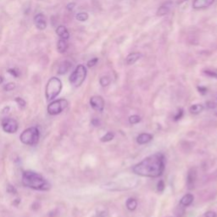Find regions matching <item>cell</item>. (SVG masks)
Wrapping results in <instances>:
<instances>
[{"mask_svg": "<svg viewBox=\"0 0 217 217\" xmlns=\"http://www.w3.org/2000/svg\"><path fill=\"white\" fill-rule=\"evenodd\" d=\"M133 172L144 177H159L165 170V159L161 154H155L133 166Z\"/></svg>", "mask_w": 217, "mask_h": 217, "instance_id": "1", "label": "cell"}, {"mask_svg": "<svg viewBox=\"0 0 217 217\" xmlns=\"http://www.w3.org/2000/svg\"><path fill=\"white\" fill-rule=\"evenodd\" d=\"M22 183L27 188L39 191H48L51 188L49 182L43 176L32 170H26L23 172Z\"/></svg>", "mask_w": 217, "mask_h": 217, "instance_id": "2", "label": "cell"}, {"mask_svg": "<svg viewBox=\"0 0 217 217\" xmlns=\"http://www.w3.org/2000/svg\"><path fill=\"white\" fill-rule=\"evenodd\" d=\"M62 90V82L58 77H51L46 86V99L48 101L54 99Z\"/></svg>", "mask_w": 217, "mask_h": 217, "instance_id": "3", "label": "cell"}, {"mask_svg": "<svg viewBox=\"0 0 217 217\" xmlns=\"http://www.w3.org/2000/svg\"><path fill=\"white\" fill-rule=\"evenodd\" d=\"M39 137H40V133H39L38 129L33 126V127L26 129L21 134L20 139L22 144L29 145V146H33L38 143Z\"/></svg>", "mask_w": 217, "mask_h": 217, "instance_id": "4", "label": "cell"}, {"mask_svg": "<svg viewBox=\"0 0 217 217\" xmlns=\"http://www.w3.org/2000/svg\"><path fill=\"white\" fill-rule=\"evenodd\" d=\"M87 77V68L83 65H78L69 77L70 84L75 88L80 87Z\"/></svg>", "mask_w": 217, "mask_h": 217, "instance_id": "5", "label": "cell"}, {"mask_svg": "<svg viewBox=\"0 0 217 217\" xmlns=\"http://www.w3.org/2000/svg\"><path fill=\"white\" fill-rule=\"evenodd\" d=\"M68 106V101L65 99L55 100L49 103L48 106V113L51 115L60 114L63 110H65Z\"/></svg>", "mask_w": 217, "mask_h": 217, "instance_id": "6", "label": "cell"}, {"mask_svg": "<svg viewBox=\"0 0 217 217\" xmlns=\"http://www.w3.org/2000/svg\"><path fill=\"white\" fill-rule=\"evenodd\" d=\"M2 128L5 133H15L18 130V123L13 118H4L1 122Z\"/></svg>", "mask_w": 217, "mask_h": 217, "instance_id": "7", "label": "cell"}, {"mask_svg": "<svg viewBox=\"0 0 217 217\" xmlns=\"http://www.w3.org/2000/svg\"><path fill=\"white\" fill-rule=\"evenodd\" d=\"M90 104L94 110L102 112L104 108V100L101 96H92L90 99Z\"/></svg>", "mask_w": 217, "mask_h": 217, "instance_id": "8", "label": "cell"}, {"mask_svg": "<svg viewBox=\"0 0 217 217\" xmlns=\"http://www.w3.org/2000/svg\"><path fill=\"white\" fill-rule=\"evenodd\" d=\"M34 24L38 30H43L46 29L47 27V19L43 14L39 13L34 16Z\"/></svg>", "mask_w": 217, "mask_h": 217, "instance_id": "9", "label": "cell"}, {"mask_svg": "<svg viewBox=\"0 0 217 217\" xmlns=\"http://www.w3.org/2000/svg\"><path fill=\"white\" fill-rule=\"evenodd\" d=\"M197 178V171L196 169L192 168L188 170V176H187V185L188 189H193L194 188L195 181Z\"/></svg>", "mask_w": 217, "mask_h": 217, "instance_id": "10", "label": "cell"}, {"mask_svg": "<svg viewBox=\"0 0 217 217\" xmlns=\"http://www.w3.org/2000/svg\"><path fill=\"white\" fill-rule=\"evenodd\" d=\"M215 2V0H193V7L195 9H201L210 7Z\"/></svg>", "mask_w": 217, "mask_h": 217, "instance_id": "11", "label": "cell"}, {"mask_svg": "<svg viewBox=\"0 0 217 217\" xmlns=\"http://www.w3.org/2000/svg\"><path fill=\"white\" fill-rule=\"evenodd\" d=\"M55 32L56 34H57L60 38H62V39L67 40V39H69V37H70V33H69L68 30H67L65 26H63V25L58 26V27L56 28Z\"/></svg>", "mask_w": 217, "mask_h": 217, "instance_id": "12", "label": "cell"}, {"mask_svg": "<svg viewBox=\"0 0 217 217\" xmlns=\"http://www.w3.org/2000/svg\"><path fill=\"white\" fill-rule=\"evenodd\" d=\"M141 57H142V54L138 53V52L129 54L128 55L126 56V58H125V63L128 65H132L133 64H135Z\"/></svg>", "mask_w": 217, "mask_h": 217, "instance_id": "13", "label": "cell"}, {"mask_svg": "<svg viewBox=\"0 0 217 217\" xmlns=\"http://www.w3.org/2000/svg\"><path fill=\"white\" fill-rule=\"evenodd\" d=\"M153 139V136L149 133H142L137 137V142L138 144H146Z\"/></svg>", "mask_w": 217, "mask_h": 217, "instance_id": "14", "label": "cell"}, {"mask_svg": "<svg viewBox=\"0 0 217 217\" xmlns=\"http://www.w3.org/2000/svg\"><path fill=\"white\" fill-rule=\"evenodd\" d=\"M171 8V2H167L166 4H164L162 6L159 8L157 10V15L159 16H162V15H167L170 10Z\"/></svg>", "mask_w": 217, "mask_h": 217, "instance_id": "15", "label": "cell"}, {"mask_svg": "<svg viewBox=\"0 0 217 217\" xmlns=\"http://www.w3.org/2000/svg\"><path fill=\"white\" fill-rule=\"evenodd\" d=\"M70 67H71V63L70 61H67V60L63 61L59 67L58 74L59 75H65V74H66L70 69Z\"/></svg>", "mask_w": 217, "mask_h": 217, "instance_id": "16", "label": "cell"}, {"mask_svg": "<svg viewBox=\"0 0 217 217\" xmlns=\"http://www.w3.org/2000/svg\"><path fill=\"white\" fill-rule=\"evenodd\" d=\"M68 49V43H67V41L65 39L60 38L58 43H57V50L60 54H64L65 53L66 50Z\"/></svg>", "mask_w": 217, "mask_h": 217, "instance_id": "17", "label": "cell"}, {"mask_svg": "<svg viewBox=\"0 0 217 217\" xmlns=\"http://www.w3.org/2000/svg\"><path fill=\"white\" fill-rule=\"evenodd\" d=\"M193 199H194L193 195L190 194V193L184 195L183 197L181 198V199L180 204L182 206H185V207H188V206L190 205L192 203H193Z\"/></svg>", "mask_w": 217, "mask_h": 217, "instance_id": "18", "label": "cell"}, {"mask_svg": "<svg viewBox=\"0 0 217 217\" xmlns=\"http://www.w3.org/2000/svg\"><path fill=\"white\" fill-rule=\"evenodd\" d=\"M125 206H126V208H127L129 210L133 211V210H136L137 207V200L135 199L130 198V199H128L127 200H126V202H125Z\"/></svg>", "mask_w": 217, "mask_h": 217, "instance_id": "19", "label": "cell"}, {"mask_svg": "<svg viewBox=\"0 0 217 217\" xmlns=\"http://www.w3.org/2000/svg\"><path fill=\"white\" fill-rule=\"evenodd\" d=\"M204 110V106L202 104H199V103H196V104H193L190 107V112L192 114H198L199 113H201Z\"/></svg>", "mask_w": 217, "mask_h": 217, "instance_id": "20", "label": "cell"}, {"mask_svg": "<svg viewBox=\"0 0 217 217\" xmlns=\"http://www.w3.org/2000/svg\"><path fill=\"white\" fill-rule=\"evenodd\" d=\"M76 19L79 21H86L88 20V14L86 12H80L76 15Z\"/></svg>", "mask_w": 217, "mask_h": 217, "instance_id": "21", "label": "cell"}, {"mask_svg": "<svg viewBox=\"0 0 217 217\" xmlns=\"http://www.w3.org/2000/svg\"><path fill=\"white\" fill-rule=\"evenodd\" d=\"M110 78L109 77H107V76H104V77H102L100 78L99 83L103 88H105V87L110 84Z\"/></svg>", "mask_w": 217, "mask_h": 217, "instance_id": "22", "label": "cell"}, {"mask_svg": "<svg viewBox=\"0 0 217 217\" xmlns=\"http://www.w3.org/2000/svg\"><path fill=\"white\" fill-rule=\"evenodd\" d=\"M114 134L113 133H107L104 136H103L101 137V142L103 143H106V142H110L111 140L114 139Z\"/></svg>", "mask_w": 217, "mask_h": 217, "instance_id": "23", "label": "cell"}, {"mask_svg": "<svg viewBox=\"0 0 217 217\" xmlns=\"http://www.w3.org/2000/svg\"><path fill=\"white\" fill-rule=\"evenodd\" d=\"M140 121H141V118H140L139 115H137V114H134V115H132V116L129 117V122L133 125L139 123Z\"/></svg>", "mask_w": 217, "mask_h": 217, "instance_id": "24", "label": "cell"}, {"mask_svg": "<svg viewBox=\"0 0 217 217\" xmlns=\"http://www.w3.org/2000/svg\"><path fill=\"white\" fill-rule=\"evenodd\" d=\"M7 72L10 74L12 77H20V70H19L17 68L9 69V70H7Z\"/></svg>", "mask_w": 217, "mask_h": 217, "instance_id": "25", "label": "cell"}, {"mask_svg": "<svg viewBox=\"0 0 217 217\" xmlns=\"http://www.w3.org/2000/svg\"><path fill=\"white\" fill-rule=\"evenodd\" d=\"M15 88V84L14 82H9L6 85L4 86V90L6 91V92H9V91H12Z\"/></svg>", "mask_w": 217, "mask_h": 217, "instance_id": "26", "label": "cell"}, {"mask_svg": "<svg viewBox=\"0 0 217 217\" xmlns=\"http://www.w3.org/2000/svg\"><path fill=\"white\" fill-rule=\"evenodd\" d=\"M15 102L17 103V104H18L19 106L21 107V108H25V106H26V101L23 99L22 98H20V97H17V98H15Z\"/></svg>", "mask_w": 217, "mask_h": 217, "instance_id": "27", "label": "cell"}, {"mask_svg": "<svg viewBox=\"0 0 217 217\" xmlns=\"http://www.w3.org/2000/svg\"><path fill=\"white\" fill-rule=\"evenodd\" d=\"M6 190H7V193H10V194H17L16 188H15L13 185H11V184H9V185H8Z\"/></svg>", "mask_w": 217, "mask_h": 217, "instance_id": "28", "label": "cell"}, {"mask_svg": "<svg viewBox=\"0 0 217 217\" xmlns=\"http://www.w3.org/2000/svg\"><path fill=\"white\" fill-rule=\"evenodd\" d=\"M204 73L205 74L206 76L210 77L217 78V73L216 72H215V71H212V70H204Z\"/></svg>", "mask_w": 217, "mask_h": 217, "instance_id": "29", "label": "cell"}, {"mask_svg": "<svg viewBox=\"0 0 217 217\" xmlns=\"http://www.w3.org/2000/svg\"><path fill=\"white\" fill-rule=\"evenodd\" d=\"M99 61V59L98 58H93V59H90L88 62V68H92V67L95 66V65L98 63Z\"/></svg>", "mask_w": 217, "mask_h": 217, "instance_id": "30", "label": "cell"}, {"mask_svg": "<svg viewBox=\"0 0 217 217\" xmlns=\"http://www.w3.org/2000/svg\"><path fill=\"white\" fill-rule=\"evenodd\" d=\"M164 189H165V182L162 180H160L157 184V190L161 193V192L164 191Z\"/></svg>", "mask_w": 217, "mask_h": 217, "instance_id": "31", "label": "cell"}, {"mask_svg": "<svg viewBox=\"0 0 217 217\" xmlns=\"http://www.w3.org/2000/svg\"><path fill=\"white\" fill-rule=\"evenodd\" d=\"M182 115H183V110H178V112H177V114L175 115V117H174V121H179L180 119H181V117H182Z\"/></svg>", "mask_w": 217, "mask_h": 217, "instance_id": "32", "label": "cell"}, {"mask_svg": "<svg viewBox=\"0 0 217 217\" xmlns=\"http://www.w3.org/2000/svg\"><path fill=\"white\" fill-rule=\"evenodd\" d=\"M198 91H199L201 94L204 95V94H206L208 89H207V88H205V87H198Z\"/></svg>", "mask_w": 217, "mask_h": 217, "instance_id": "33", "label": "cell"}, {"mask_svg": "<svg viewBox=\"0 0 217 217\" xmlns=\"http://www.w3.org/2000/svg\"><path fill=\"white\" fill-rule=\"evenodd\" d=\"M204 217H217V215L214 211H208L204 215Z\"/></svg>", "mask_w": 217, "mask_h": 217, "instance_id": "34", "label": "cell"}, {"mask_svg": "<svg viewBox=\"0 0 217 217\" xmlns=\"http://www.w3.org/2000/svg\"><path fill=\"white\" fill-rule=\"evenodd\" d=\"M92 125H94V126H99L100 125V122L99 119L97 118H93L92 120Z\"/></svg>", "mask_w": 217, "mask_h": 217, "instance_id": "35", "label": "cell"}, {"mask_svg": "<svg viewBox=\"0 0 217 217\" xmlns=\"http://www.w3.org/2000/svg\"><path fill=\"white\" fill-rule=\"evenodd\" d=\"M206 104H207V106L209 107L210 109H215L216 107V103H214V102H207Z\"/></svg>", "mask_w": 217, "mask_h": 217, "instance_id": "36", "label": "cell"}, {"mask_svg": "<svg viewBox=\"0 0 217 217\" xmlns=\"http://www.w3.org/2000/svg\"><path fill=\"white\" fill-rule=\"evenodd\" d=\"M75 6H76V4H75V3H70V4H67L66 8H67V9H68V10L71 11L74 8H75Z\"/></svg>", "mask_w": 217, "mask_h": 217, "instance_id": "37", "label": "cell"}, {"mask_svg": "<svg viewBox=\"0 0 217 217\" xmlns=\"http://www.w3.org/2000/svg\"><path fill=\"white\" fill-rule=\"evenodd\" d=\"M9 110H10V108H9V106L4 107V110H2V113H3V114H5V113H8V112L9 111Z\"/></svg>", "mask_w": 217, "mask_h": 217, "instance_id": "38", "label": "cell"}, {"mask_svg": "<svg viewBox=\"0 0 217 217\" xmlns=\"http://www.w3.org/2000/svg\"><path fill=\"white\" fill-rule=\"evenodd\" d=\"M20 203H21V199H15V200H14V202H13V204H14V205H15V206H18Z\"/></svg>", "mask_w": 217, "mask_h": 217, "instance_id": "39", "label": "cell"}, {"mask_svg": "<svg viewBox=\"0 0 217 217\" xmlns=\"http://www.w3.org/2000/svg\"><path fill=\"white\" fill-rule=\"evenodd\" d=\"M186 1H187V0H177V4H181L184 3V2H186Z\"/></svg>", "mask_w": 217, "mask_h": 217, "instance_id": "40", "label": "cell"}, {"mask_svg": "<svg viewBox=\"0 0 217 217\" xmlns=\"http://www.w3.org/2000/svg\"><path fill=\"white\" fill-rule=\"evenodd\" d=\"M3 81H4V78H3V77H1V76H0V84H1V83H3Z\"/></svg>", "mask_w": 217, "mask_h": 217, "instance_id": "41", "label": "cell"}]
</instances>
